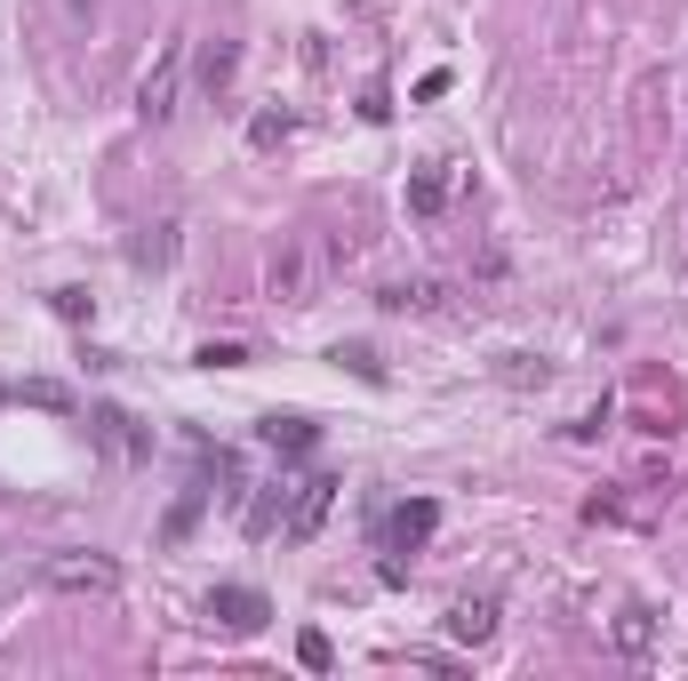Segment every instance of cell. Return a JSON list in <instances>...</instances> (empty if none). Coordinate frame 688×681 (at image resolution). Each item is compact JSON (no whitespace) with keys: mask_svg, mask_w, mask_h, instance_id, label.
<instances>
[{"mask_svg":"<svg viewBox=\"0 0 688 681\" xmlns=\"http://www.w3.org/2000/svg\"><path fill=\"white\" fill-rule=\"evenodd\" d=\"M329 265H336V249L304 233V241H289L281 257H272V297L281 305H313V289L329 281Z\"/></svg>","mask_w":688,"mask_h":681,"instance_id":"6da1fadb","label":"cell"},{"mask_svg":"<svg viewBox=\"0 0 688 681\" xmlns=\"http://www.w3.org/2000/svg\"><path fill=\"white\" fill-rule=\"evenodd\" d=\"M200 609H209V626H225V633H257V626L272 618V601H264L257 586H217Z\"/></svg>","mask_w":688,"mask_h":681,"instance_id":"7a4b0ae2","label":"cell"},{"mask_svg":"<svg viewBox=\"0 0 688 681\" xmlns=\"http://www.w3.org/2000/svg\"><path fill=\"white\" fill-rule=\"evenodd\" d=\"M432 529H440V505H432V497H408V505H393V514H385V545H393V554H417Z\"/></svg>","mask_w":688,"mask_h":681,"instance_id":"3957f363","label":"cell"},{"mask_svg":"<svg viewBox=\"0 0 688 681\" xmlns=\"http://www.w3.org/2000/svg\"><path fill=\"white\" fill-rule=\"evenodd\" d=\"M329 505H336V482H329V473H313V482H304V489L289 497V522H281V529H289V537H313Z\"/></svg>","mask_w":688,"mask_h":681,"instance_id":"277c9868","label":"cell"},{"mask_svg":"<svg viewBox=\"0 0 688 681\" xmlns=\"http://www.w3.org/2000/svg\"><path fill=\"white\" fill-rule=\"evenodd\" d=\"M177 73H185V49H168V56H160V73L145 81V96H136V113H145L153 128H160L168 113H177Z\"/></svg>","mask_w":688,"mask_h":681,"instance_id":"5b68a950","label":"cell"},{"mask_svg":"<svg viewBox=\"0 0 688 681\" xmlns=\"http://www.w3.org/2000/svg\"><path fill=\"white\" fill-rule=\"evenodd\" d=\"M257 433H264L281 457H313V450H321V425H313V417H281V409H272V417H264Z\"/></svg>","mask_w":688,"mask_h":681,"instance_id":"8992f818","label":"cell"},{"mask_svg":"<svg viewBox=\"0 0 688 681\" xmlns=\"http://www.w3.org/2000/svg\"><path fill=\"white\" fill-rule=\"evenodd\" d=\"M49 577H56V586H96V594H113V586H121V569H113V561H56Z\"/></svg>","mask_w":688,"mask_h":681,"instance_id":"52a82bcc","label":"cell"},{"mask_svg":"<svg viewBox=\"0 0 688 681\" xmlns=\"http://www.w3.org/2000/svg\"><path fill=\"white\" fill-rule=\"evenodd\" d=\"M449 626H457V641H489V633H497V601H489V594H480V601H457Z\"/></svg>","mask_w":688,"mask_h":681,"instance_id":"ba28073f","label":"cell"},{"mask_svg":"<svg viewBox=\"0 0 688 681\" xmlns=\"http://www.w3.org/2000/svg\"><path fill=\"white\" fill-rule=\"evenodd\" d=\"M440 200H449V177H440V168L408 177V209H417V217H440Z\"/></svg>","mask_w":688,"mask_h":681,"instance_id":"9c48e42d","label":"cell"},{"mask_svg":"<svg viewBox=\"0 0 688 681\" xmlns=\"http://www.w3.org/2000/svg\"><path fill=\"white\" fill-rule=\"evenodd\" d=\"M616 641H625L633 658H648V650H657V626H648V609H640V601L625 609V618H616Z\"/></svg>","mask_w":688,"mask_h":681,"instance_id":"30bf717a","label":"cell"},{"mask_svg":"<svg viewBox=\"0 0 688 681\" xmlns=\"http://www.w3.org/2000/svg\"><path fill=\"white\" fill-rule=\"evenodd\" d=\"M232 64H240V49H232V41H217L209 56H200V89H209V96H217V89L232 81Z\"/></svg>","mask_w":688,"mask_h":681,"instance_id":"8fae6325","label":"cell"},{"mask_svg":"<svg viewBox=\"0 0 688 681\" xmlns=\"http://www.w3.org/2000/svg\"><path fill=\"white\" fill-rule=\"evenodd\" d=\"M200 497H209V489H185V497H177V514H168V537H185V529L200 522Z\"/></svg>","mask_w":688,"mask_h":681,"instance_id":"7c38bea8","label":"cell"},{"mask_svg":"<svg viewBox=\"0 0 688 681\" xmlns=\"http://www.w3.org/2000/svg\"><path fill=\"white\" fill-rule=\"evenodd\" d=\"M296 658L313 665V673H329V633H296Z\"/></svg>","mask_w":688,"mask_h":681,"instance_id":"4fadbf2b","label":"cell"},{"mask_svg":"<svg viewBox=\"0 0 688 681\" xmlns=\"http://www.w3.org/2000/svg\"><path fill=\"white\" fill-rule=\"evenodd\" d=\"M56 17L73 24V32H96V0H56Z\"/></svg>","mask_w":688,"mask_h":681,"instance_id":"5bb4252c","label":"cell"},{"mask_svg":"<svg viewBox=\"0 0 688 681\" xmlns=\"http://www.w3.org/2000/svg\"><path fill=\"white\" fill-rule=\"evenodd\" d=\"M192 361H200V369H240V361H249V353H240V345H200Z\"/></svg>","mask_w":688,"mask_h":681,"instance_id":"9a60e30c","label":"cell"},{"mask_svg":"<svg viewBox=\"0 0 688 681\" xmlns=\"http://www.w3.org/2000/svg\"><path fill=\"white\" fill-rule=\"evenodd\" d=\"M56 313H64V321H88V313H96V305H88L81 289H56Z\"/></svg>","mask_w":688,"mask_h":681,"instance_id":"2e32d148","label":"cell"}]
</instances>
